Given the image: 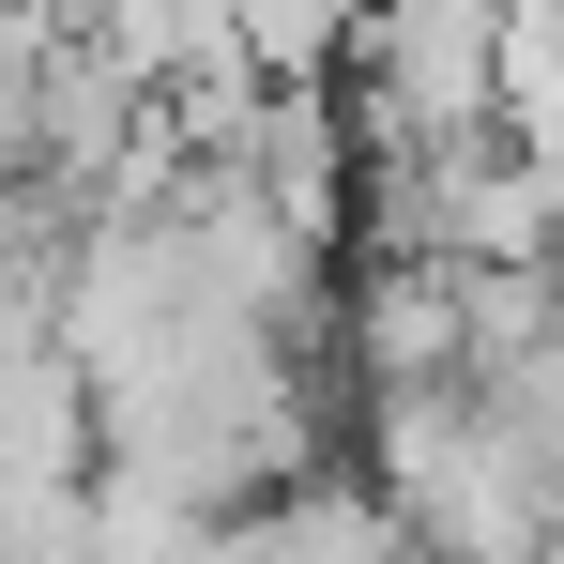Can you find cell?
Wrapping results in <instances>:
<instances>
[{
    "label": "cell",
    "mask_w": 564,
    "mask_h": 564,
    "mask_svg": "<svg viewBox=\"0 0 564 564\" xmlns=\"http://www.w3.org/2000/svg\"><path fill=\"white\" fill-rule=\"evenodd\" d=\"M351 31H367V0H229V46L260 93H321L351 62Z\"/></svg>",
    "instance_id": "8992f818"
},
{
    "label": "cell",
    "mask_w": 564,
    "mask_h": 564,
    "mask_svg": "<svg viewBox=\"0 0 564 564\" xmlns=\"http://www.w3.org/2000/svg\"><path fill=\"white\" fill-rule=\"evenodd\" d=\"M15 229H31V138H15V62H0V260H15Z\"/></svg>",
    "instance_id": "52a82bcc"
},
{
    "label": "cell",
    "mask_w": 564,
    "mask_h": 564,
    "mask_svg": "<svg viewBox=\"0 0 564 564\" xmlns=\"http://www.w3.org/2000/svg\"><path fill=\"white\" fill-rule=\"evenodd\" d=\"M351 107L336 93H260V122H245V153H229V184L275 214L290 245H336V214H351Z\"/></svg>",
    "instance_id": "3957f363"
},
{
    "label": "cell",
    "mask_w": 564,
    "mask_h": 564,
    "mask_svg": "<svg viewBox=\"0 0 564 564\" xmlns=\"http://www.w3.org/2000/svg\"><path fill=\"white\" fill-rule=\"evenodd\" d=\"M93 564H260V503H198L169 473L93 458Z\"/></svg>",
    "instance_id": "277c9868"
},
{
    "label": "cell",
    "mask_w": 564,
    "mask_h": 564,
    "mask_svg": "<svg viewBox=\"0 0 564 564\" xmlns=\"http://www.w3.org/2000/svg\"><path fill=\"white\" fill-rule=\"evenodd\" d=\"M260 564H412V534H397V503H381L367 473H351V488L305 473V488L260 503Z\"/></svg>",
    "instance_id": "5b68a950"
},
{
    "label": "cell",
    "mask_w": 564,
    "mask_h": 564,
    "mask_svg": "<svg viewBox=\"0 0 564 564\" xmlns=\"http://www.w3.org/2000/svg\"><path fill=\"white\" fill-rule=\"evenodd\" d=\"M367 488L397 503L412 564H550L564 550V458L488 381L367 397Z\"/></svg>",
    "instance_id": "6da1fadb"
},
{
    "label": "cell",
    "mask_w": 564,
    "mask_h": 564,
    "mask_svg": "<svg viewBox=\"0 0 564 564\" xmlns=\"http://www.w3.org/2000/svg\"><path fill=\"white\" fill-rule=\"evenodd\" d=\"M503 93V0H367L351 31V138H381L397 169L488 138Z\"/></svg>",
    "instance_id": "7a4b0ae2"
}]
</instances>
